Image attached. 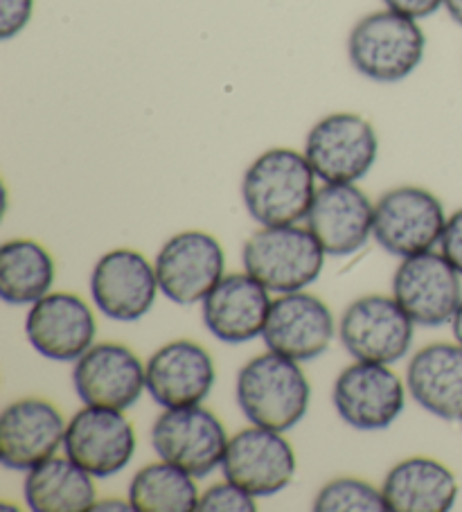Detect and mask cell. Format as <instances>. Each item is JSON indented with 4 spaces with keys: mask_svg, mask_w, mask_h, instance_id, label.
<instances>
[{
    "mask_svg": "<svg viewBox=\"0 0 462 512\" xmlns=\"http://www.w3.org/2000/svg\"><path fill=\"white\" fill-rule=\"evenodd\" d=\"M316 172L296 149L275 147L255 158L242 179V199L260 226H289L307 219L316 197Z\"/></svg>",
    "mask_w": 462,
    "mask_h": 512,
    "instance_id": "cell-1",
    "label": "cell"
},
{
    "mask_svg": "<svg viewBox=\"0 0 462 512\" xmlns=\"http://www.w3.org/2000/svg\"><path fill=\"white\" fill-rule=\"evenodd\" d=\"M235 397L251 425L284 434L307 416L312 386L302 373L300 361L269 350L239 370Z\"/></svg>",
    "mask_w": 462,
    "mask_h": 512,
    "instance_id": "cell-2",
    "label": "cell"
},
{
    "mask_svg": "<svg viewBox=\"0 0 462 512\" xmlns=\"http://www.w3.org/2000/svg\"><path fill=\"white\" fill-rule=\"evenodd\" d=\"M426 37L411 16L393 10L372 12L354 25L348 55L357 73L379 84L402 82L422 64Z\"/></svg>",
    "mask_w": 462,
    "mask_h": 512,
    "instance_id": "cell-3",
    "label": "cell"
},
{
    "mask_svg": "<svg viewBox=\"0 0 462 512\" xmlns=\"http://www.w3.org/2000/svg\"><path fill=\"white\" fill-rule=\"evenodd\" d=\"M325 255L309 228L262 226L246 240L242 262L244 271L273 294H291L321 278Z\"/></svg>",
    "mask_w": 462,
    "mask_h": 512,
    "instance_id": "cell-4",
    "label": "cell"
},
{
    "mask_svg": "<svg viewBox=\"0 0 462 512\" xmlns=\"http://www.w3.org/2000/svg\"><path fill=\"white\" fill-rule=\"evenodd\" d=\"M447 226L442 201L433 192L402 185L381 194L375 203L372 237L390 255L411 258L433 251Z\"/></svg>",
    "mask_w": 462,
    "mask_h": 512,
    "instance_id": "cell-5",
    "label": "cell"
},
{
    "mask_svg": "<svg viewBox=\"0 0 462 512\" xmlns=\"http://www.w3.org/2000/svg\"><path fill=\"white\" fill-rule=\"evenodd\" d=\"M224 422L201 404L165 409L151 427V447L161 461L203 479L221 467L228 447Z\"/></svg>",
    "mask_w": 462,
    "mask_h": 512,
    "instance_id": "cell-6",
    "label": "cell"
},
{
    "mask_svg": "<svg viewBox=\"0 0 462 512\" xmlns=\"http://www.w3.org/2000/svg\"><path fill=\"white\" fill-rule=\"evenodd\" d=\"M305 156L323 183H357L379 156L377 131L357 113H332L309 129Z\"/></svg>",
    "mask_w": 462,
    "mask_h": 512,
    "instance_id": "cell-7",
    "label": "cell"
},
{
    "mask_svg": "<svg viewBox=\"0 0 462 512\" xmlns=\"http://www.w3.org/2000/svg\"><path fill=\"white\" fill-rule=\"evenodd\" d=\"M415 323L402 305L388 296L354 300L339 321V339L354 361L395 364L413 346Z\"/></svg>",
    "mask_w": 462,
    "mask_h": 512,
    "instance_id": "cell-8",
    "label": "cell"
},
{
    "mask_svg": "<svg viewBox=\"0 0 462 512\" xmlns=\"http://www.w3.org/2000/svg\"><path fill=\"white\" fill-rule=\"evenodd\" d=\"M156 278L163 296L176 305H197L215 289L226 269V255L217 237L203 231H181L158 251Z\"/></svg>",
    "mask_w": 462,
    "mask_h": 512,
    "instance_id": "cell-9",
    "label": "cell"
},
{
    "mask_svg": "<svg viewBox=\"0 0 462 512\" xmlns=\"http://www.w3.org/2000/svg\"><path fill=\"white\" fill-rule=\"evenodd\" d=\"M334 409L357 431H384L402 416L406 386L388 364L354 361L336 377Z\"/></svg>",
    "mask_w": 462,
    "mask_h": 512,
    "instance_id": "cell-10",
    "label": "cell"
},
{
    "mask_svg": "<svg viewBox=\"0 0 462 512\" xmlns=\"http://www.w3.org/2000/svg\"><path fill=\"white\" fill-rule=\"evenodd\" d=\"M393 298L415 325L440 328L451 323L462 303L460 273L442 253L411 255L395 271Z\"/></svg>",
    "mask_w": 462,
    "mask_h": 512,
    "instance_id": "cell-11",
    "label": "cell"
},
{
    "mask_svg": "<svg viewBox=\"0 0 462 512\" xmlns=\"http://www.w3.org/2000/svg\"><path fill=\"white\" fill-rule=\"evenodd\" d=\"M221 472L253 497H271L291 485L296 454L282 431L251 425L228 440Z\"/></svg>",
    "mask_w": 462,
    "mask_h": 512,
    "instance_id": "cell-12",
    "label": "cell"
},
{
    "mask_svg": "<svg viewBox=\"0 0 462 512\" xmlns=\"http://www.w3.org/2000/svg\"><path fill=\"white\" fill-rule=\"evenodd\" d=\"M64 449L70 461L95 479H109L131 463L136 431L122 411L84 404L68 422Z\"/></svg>",
    "mask_w": 462,
    "mask_h": 512,
    "instance_id": "cell-13",
    "label": "cell"
},
{
    "mask_svg": "<svg viewBox=\"0 0 462 512\" xmlns=\"http://www.w3.org/2000/svg\"><path fill=\"white\" fill-rule=\"evenodd\" d=\"M73 386L86 406L127 411L147 391V366L122 343H95L75 361Z\"/></svg>",
    "mask_w": 462,
    "mask_h": 512,
    "instance_id": "cell-14",
    "label": "cell"
},
{
    "mask_svg": "<svg viewBox=\"0 0 462 512\" xmlns=\"http://www.w3.org/2000/svg\"><path fill=\"white\" fill-rule=\"evenodd\" d=\"M156 269L133 249L104 253L91 273V298L97 310L115 323L140 321L156 303Z\"/></svg>",
    "mask_w": 462,
    "mask_h": 512,
    "instance_id": "cell-15",
    "label": "cell"
},
{
    "mask_svg": "<svg viewBox=\"0 0 462 512\" xmlns=\"http://www.w3.org/2000/svg\"><path fill=\"white\" fill-rule=\"evenodd\" d=\"M334 334L336 323L330 307L302 289L273 300L262 339L271 352L302 364L321 357L330 348Z\"/></svg>",
    "mask_w": 462,
    "mask_h": 512,
    "instance_id": "cell-16",
    "label": "cell"
},
{
    "mask_svg": "<svg viewBox=\"0 0 462 512\" xmlns=\"http://www.w3.org/2000/svg\"><path fill=\"white\" fill-rule=\"evenodd\" d=\"M66 422L55 404L41 397L12 402L0 416V463L7 470L30 472L57 456L66 440Z\"/></svg>",
    "mask_w": 462,
    "mask_h": 512,
    "instance_id": "cell-17",
    "label": "cell"
},
{
    "mask_svg": "<svg viewBox=\"0 0 462 512\" xmlns=\"http://www.w3.org/2000/svg\"><path fill=\"white\" fill-rule=\"evenodd\" d=\"M97 323L84 298L55 291L30 305L25 337L41 357L50 361H77L95 346Z\"/></svg>",
    "mask_w": 462,
    "mask_h": 512,
    "instance_id": "cell-18",
    "label": "cell"
},
{
    "mask_svg": "<svg viewBox=\"0 0 462 512\" xmlns=\"http://www.w3.org/2000/svg\"><path fill=\"white\" fill-rule=\"evenodd\" d=\"M375 224V203L354 183H325L316 190L307 228L327 255H352L368 244Z\"/></svg>",
    "mask_w": 462,
    "mask_h": 512,
    "instance_id": "cell-19",
    "label": "cell"
},
{
    "mask_svg": "<svg viewBox=\"0 0 462 512\" xmlns=\"http://www.w3.org/2000/svg\"><path fill=\"white\" fill-rule=\"evenodd\" d=\"M215 379L217 370L210 352L190 339L165 343L147 361V393L163 409L201 404Z\"/></svg>",
    "mask_w": 462,
    "mask_h": 512,
    "instance_id": "cell-20",
    "label": "cell"
},
{
    "mask_svg": "<svg viewBox=\"0 0 462 512\" xmlns=\"http://www.w3.org/2000/svg\"><path fill=\"white\" fill-rule=\"evenodd\" d=\"M271 303L269 289L251 273H230L201 303L203 323L221 343L239 346L262 337Z\"/></svg>",
    "mask_w": 462,
    "mask_h": 512,
    "instance_id": "cell-21",
    "label": "cell"
},
{
    "mask_svg": "<svg viewBox=\"0 0 462 512\" xmlns=\"http://www.w3.org/2000/svg\"><path fill=\"white\" fill-rule=\"evenodd\" d=\"M406 388L413 400L431 416L462 420V346L431 343L408 361Z\"/></svg>",
    "mask_w": 462,
    "mask_h": 512,
    "instance_id": "cell-22",
    "label": "cell"
},
{
    "mask_svg": "<svg viewBox=\"0 0 462 512\" xmlns=\"http://www.w3.org/2000/svg\"><path fill=\"white\" fill-rule=\"evenodd\" d=\"M381 490L388 512H447L458 499L456 474L424 456L397 463L386 474Z\"/></svg>",
    "mask_w": 462,
    "mask_h": 512,
    "instance_id": "cell-23",
    "label": "cell"
},
{
    "mask_svg": "<svg viewBox=\"0 0 462 512\" xmlns=\"http://www.w3.org/2000/svg\"><path fill=\"white\" fill-rule=\"evenodd\" d=\"M93 479L68 456H52L25 476V503L34 512H88L97 501Z\"/></svg>",
    "mask_w": 462,
    "mask_h": 512,
    "instance_id": "cell-24",
    "label": "cell"
},
{
    "mask_svg": "<svg viewBox=\"0 0 462 512\" xmlns=\"http://www.w3.org/2000/svg\"><path fill=\"white\" fill-rule=\"evenodd\" d=\"M57 267L34 240H12L0 249V298L7 305H34L50 294Z\"/></svg>",
    "mask_w": 462,
    "mask_h": 512,
    "instance_id": "cell-25",
    "label": "cell"
},
{
    "mask_svg": "<svg viewBox=\"0 0 462 512\" xmlns=\"http://www.w3.org/2000/svg\"><path fill=\"white\" fill-rule=\"evenodd\" d=\"M136 512H192L199 506L194 476L167 461L145 465L129 483Z\"/></svg>",
    "mask_w": 462,
    "mask_h": 512,
    "instance_id": "cell-26",
    "label": "cell"
},
{
    "mask_svg": "<svg viewBox=\"0 0 462 512\" xmlns=\"http://www.w3.org/2000/svg\"><path fill=\"white\" fill-rule=\"evenodd\" d=\"M316 512H386L384 490L361 479H334L314 499Z\"/></svg>",
    "mask_w": 462,
    "mask_h": 512,
    "instance_id": "cell-27",
    "label": "cell"
},
{
    "mask_svg": "<svg viewBox=\"0 0 462 512\" xmlns=\"http://www.w3.org/2000/svg\"><path fill=\"white\" fill-rule=\"evenodd\" d=\"M257 497L233 481H224L208 488L199 497V512H255Z\"/></svg>",
    "mask_w": 462,
    "mask_h": 512,
    "instance_id": "cell-28",
    "label": "cell"
},
{
    "mask_svg": "<svg viewBox=\"0 0 462 512\" xmlns=\"http://www.w3.org/2000/svg\"><path fill=\"white\" fill-rule=\"evenodd\" d=\"M34 0H0V39L7 41L21 34L32 19Z\"/></svg>",
    "mask_w": 462,
    "mask_h": 512,
    "instance_id": "cell-29",
    "label": "cell"
},
{
    "mask_svg": "<svg viewBox=\"0 0 462 512\" xmlns=\"http://www.w3.org/2000/svg\"><path fill=\"white\" fill-rule=\"evenodd\" d=\"M440 253L462 276V208L447 217V226L440 237Z\"/></svg>",
    "mask_w": 462,
    "mask_h": 512,
    "instance_id": "cell-30",
    "label": "cell"
},
{
    "mask_svg": "<svg viewBox=\"0 0 462 512\" xmlns=\"http://www.w3.org/2000/svg\"><path fill=\"white\" fill-rule=\"evenodd\" d=\"M388 10L399 12L404 16H411V19H426L440 10L444 0H384Z\"/></svg>",
    "mask_w": 462,
    "mask_h": 512,
    "instance_id": "cell-31",
    "label": "cell"
},
{
    "mask_svg": "<svg viewBox=\"0 0 462 512\" xmlns=\"http://www.w3.org/2000/svg\"><path fill=\"white\" fill-rule=\"evenodd\" d=\"M93 510H133L131 501H120V499H104V501H95Z\"/></svg>",
    "mask_w": 462,
    "mask_h": 512,
    "instance_id": "cell-32",
    "label": "cell"
},
{
    "mask_svg": "<svg viewBox=\"0 0 462 512\" xmlns=\"http://www.w3.org/2000/svg\"><path fill=\"white\" fill-rule=\"evenodd\" d=\"M444 7H447L451 19L462 25V0H444Z\"/></svg>",
    "mask_w": 462,
    "mask_h": 512,
    "instance_id": "cell-33",
    "label": "cell"
},
{
    "mask_svg": "<svg viewBox=\"0 0 462 512\" xmlns=\"http://www.w3.org/2000/svg\"><path fill=\"white\" fill-rule=\"evenodd\" d=\"M451 332H453V339H456L462 346V303L458 307V312L453 314V319H451Z\"/></svg>",
    "mask_w": 462,
    "mask_h": 512,
    "instance_id": "cell-34",
    "label": "cell"
}]
</instances>
